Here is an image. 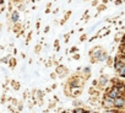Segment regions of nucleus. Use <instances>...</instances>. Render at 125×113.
I'll return each mask as SVG.
<instances>
[{"label":"nucleus","instance_id":"nucleus-6","mask_svg":"<svg viewBox=\"0 0 125 113\" xmlns=\"http://www.w3.org/2000/svg\"><path fill=\"white\" fill-rule=\"evenodd\" d=\"M19 19H20L19 11H12V14H11V21H12V22H17Z\"/></svg>","mask_w":125,"mask_h":113},{"label":"nucleus","instance_id":"nucleus-8","mask_svg":"<svg viewBox=\"0 0 125 113\" xmlns=\"http://www.w3.org/2000/svg\"><path fill=\"white\" fill-rule=\"evenodd\" d=\"M74 113H85V111L80 108V109H75V112H74Z\"/></svg>","mask_w":125,"mask_h":113},{"label":"nucleus","instance_id":"nucleus-2","mask_svg":"<svg viewBox=\"0 0 125 113\" xmlns=\"http://www.w3.org/2000/svg\"><path fill=\"white\" fill-rule=\"evenodd\" d=\"M103 106L105 107V108H113L114 107V98H112L110 96H105L104 97V100H103Z\"/></svg>","mask_w":125,"mask_h":113},{"label":"nucleus","instance_id":"nucleus-7","mask_svg":"<svg viewBox=\"0 0 125 113\" xmlns=\"http://www.w3.org/2000/svg\"><path fill=\"white\" fill-rule=\"evenodd\" d=\"M118 74L120 75V76H123V78H125V64L121 67V69L118 71Z\"/></svg>","mask_w":125,"mask_h":113},{"label":"nucleus","instance_id":"nucleus-1","mask_svg":"<svg viewBox=\"0 0 125 113\" xmlns=\"http://www.w3.org/2000/svg\"><path fill=\"white\" fill-rule=\"evenodd\" d=\"M108 96H110L112 98H118V97H121L123 96V92L116 86H114L113 89L108 90Z\"/></svg>","mask_w":125,"mask_h":113},{"label":"nucleus","instance_id":"nucleus-11","mask_svg":"<svg viewBox=\"0 0 125 113\" xmlns=\"http://www.w3.org/2000/svg\"><path fill=\"white\" fill-rule=\"evenodd\" d=\"M86 113H96V112H92V111H91V112H86Z\"/></svg>","mask_w":125,"mask_h":113},{"label":"nucleus","instance_id":"nucleus-5","mask_svg":"<svg viewBox=\"0 0 125 113\" xmlns=\"http://www.w3.org/2000/svg\"><path fill=\"white\" fill-rule=\"evenodd\" d=\"M81 85H82V80L79 79V78H73V79L70 80V86H71V87H79V86H81Z\"/></svg>","mask_w":125,"mask_h":113},{"label":"nucleus","instance_id":"nucleus-3","mask_svg":"<svg viewBox=\"0 0 125 113\" xmlns=\"http://www.w3.org/2000/svg\"><path fill=\"white\" fill-rule=\"evenodd\" d=\"M114 107L115 108H123L125 107V98L121 96V97H118V98H114Z\"/></svg>","mask_w":125,"mask_h":113},{"label":"nucleus","instance_id":"nucleus-4","mask_svg":"<svg viewBox=\"0 0 125 113\" xmlns=\"http://www.w3.org/2000/svg\"><path fill=\"white\" fill-rule=\"evenodd\" d=\"M103 53V50L101 49V48H94L92 52H91V56L93 59H102V56H101V54Z\"/></svg>","mask_w":125,"mask_h":113},{"label":"nucleus","instance_id":"nucleus-12","mask_svg":"<svg viewBox=\"0 0 125 113\" xmlns=\"http://www.w3.org/2000/svg\"><path fill=\"white\" fill-rule=\"evenodd\" d=\"M124 85H125V81H124Z\"/></svg>","mask_w":125,"mask_h":113},{"label":"nucleus","instance_id":"nucleus-9","mask_svg":"<svg viewBox=\"0 0 125 113\" xmlns=\"http://www.w3.org/2000/svg\"><path fill=\"white\" fill-rule=\"evenodd\" d=\"M90 70H91L90 68H85V73H86V74H90Z\"/></svg>","mask_w":125,"mask_h":113},{"label":"nucleus","instance_id":"nucleus-10","mask_svg":"<svg viewBox=\"0 0 125 113\" xmlns=\"http://www.w3.org/2000/svg\"><path fill=\"white\" fill-rule=\"evenodd\" d=\"M123 43L125 44V34H124V37H123Z\"/></svg>","mask_w":125,"mask_h":113}]
</instances>
